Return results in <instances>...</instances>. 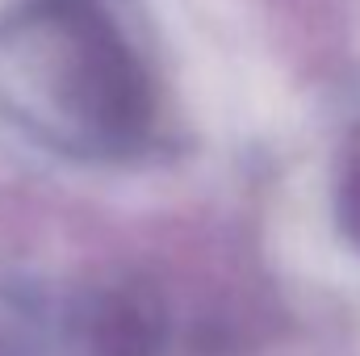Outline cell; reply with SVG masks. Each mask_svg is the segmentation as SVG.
Instances as JSON below:
<instances>
[{"mask_svg":"<svg viewBox=\"0 0 360 356\" xmlns=\"http://www.w3.org/2000/svg\"><path fill=\"white\" fill-rule=\"evenodd\" d=\"M0 130L51 160L130 168L172 147V92L139 0L0 8Z\"/></svg>","mask_w":360,"mask_h":356,"instance_id":"6da1fadb","label":"cell"},{"mask_svg":"<svg viewBox=\"0 0 360 356\" xmlns=\"http://www.w3.org/2000/svg\"><path fill=\"white\" fill-rule=\"evenodd\" d=\"M80 327L84 356H155L164 344L160 314L143 298H105Z\"/></svg>","mask_w":360,"mask_h":356,"instance_id":"7a4b0ae2","label":"cell"},{"mask_svg":"<svg viewBox=\"0 0 360 356\" xmlns=\"http://www.w3.org/2000/svg\"><path fill=\"white\" fill-rule=\"evenodd\" d=\"M335 218L344 231V243L360 256V126L344 143L340 172H335Z\"/></svg>","mask_w":360,"mask_h":356,"instance_id":"3957f363","label":"cell"}]
</instances>
